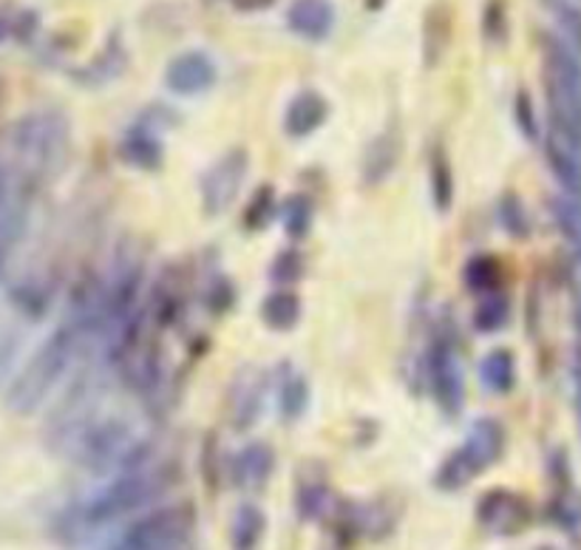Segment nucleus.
<instances>
[{"label":"nucleus","mask_w":581,"mask_h":550,"mask_svg":"<svg viewBox=\"0 0 581 550\" xmlns=\"http://www.w3.org/2000/svg\"><path fill=\"white\" fill-rule=\"evenodd\" d=\"M88 332V315L86 319L68 321L60 326L57 332H52L40 349L34 352L29 364L20 369V375L14 378V384L9 386L7 403L9 409L18 414H32L34 409H40V403L57 389V384L66 378V371L72 369L74 358L79 352V341Z\"/></svg>","instance_id":"nucleus-1"},{"label":"nucleus","mask_w":581,"mask_h":550,"mask_svg":"<svg viewBox=\"0 0 581 550\" xmlns=\"http://www.w3.org/2000/svg\"><path fill=\"white\" fill-rule=\"evenodd\" d=\"M171 485L162 468H146V465H137V468L119 471L117 477L108 485L92 494V497L83 503L79 508V519L86 528H99V525L117 522L119 517L133 514L137 508H146L148 503H153L157 497H162Z\"/></svg>","instance_id":"nucleus-2"},{"label":"nucleus","mask_w":581,"mask_h":550,"mask_svg":"<svg viewBox=\"0 0 581 550\" xmlns=\"http://www.w3.org/2000/svg\"><path fill=\"white\" fill-rule=\"evenodd\" d=\"M545 86L553 128L581 142V63L562 41H545Z\"/></svg>","instance_id":"nucleus-3"},{"label":"nucleus","mask_w":581,"mask_h":550,"mask_svg":"<svg viewBox=\"0 0 581 550\" xmlns=\"http://www.w3.org/2000/svg\"><path fill=\"white\" fill-rule=\"evenodd\" d=\"M68 142L66 120L54 111H32L20 117L9 133V145L23 171H43L60 160Z\"/></svg>","instance_id":"nucleus-4"},{"label":"nucleus","mask_w":581,"mask_h":550,"mask_svg":"<svg viewBox=\"0 0 581 550\" xmlns=\"http://www.w3.org/2000/svg\"><path fill=\"white\" fill-rule=\"evenodd\" d=\"M193 508L191 505H171V508H157L146 517H139L122 537L108 550H179L191 537Z\"/></svg>","instance_id":"nucleus-5"},{"label":"nucleus","mask_w":581,"mask_h":550,"mask_svg":"<svg viewBox=\"0 0 581 550\" xmlns=\"http://www.w3.org/2000/svg\"><path fill=\"white\" fill-rule=\"evenodd\" d=\"M247 168H250V157H247L245 148H233L205 173V180H202V207L211 216L227 211L236 202L247 180Z\"/></svg>","instance_id":"nucleus-6"},{"label":"nucleus","mask_w":581,"mask_h":550,"mask_svg":"<svg viewBox=\"0 0 581 550\" xmlns=\"http://www.w3.org/2000/svg\"><path fill=\"white\" fill-rule=\"evenodd\" d=\"M476 519L491 533H499V537H514V533H523L530 525V505L528 499L514 494L508 488H496L488 490L483 499H480V508H476Z\"/></svg>","instance_id":"nucleus-7"},{"label":"nucleus","mask_w":581,"mask_h":550,"mask_svg":"<svg viewBox=\"0 0 581 550\" xmlns=\"http://www.w3.org/2000/svg\"><path fill=\"white\" fill-rule=\"evenodd\" d=\"M429 378L434 398L449 411H460L463 406V371L449 341L437 338L429 352Z\"/></svg>","instance_id":"nucleus-8"},{"label":"nucleus","mask_w":581,"mask_h":550,"mask_svg":"<svg viewBox=\"0 0 581 550\" xmlns=\"http://www.w3.org/2000/svg\"><path fill=\"white\" fill-rule=\"evenodd\" d=\"M165 83L173 94H202L216 83V63L205 52L179 54L168 66Z\"/></svg>","instance_id":"nucleus-9"},{"label":"nucleus","mask_w":581,"mask_h":550,"mask_svg":"<svg viewBox=\"0 0 581 550\" xmlns=\"http://www.w3.org/2000/svg\"><path fill=\"white\" fill-rule=\"evenodd\" d=\"M503 445H505L503 425L496 423V420H491V418H480L469 429V434H465V443L460 451H463L465 460L474 465L476 474H483L485 468H491V465L499 460V454H503Z\"/></svg>","instance_id":"nucleus-10"},{"label":"nucleus","mask_w":581,"mask_h":550,"mask_svg":"<svg viewBox=\"0 0 581 550\" xmlns=\"http://www.w3.org/2000/svg\"><path fill=\"white\" fill-rule=\"evenodd\" d=\"M287 26L306 41H324L335 26V9L330 0H292L287 9Z\"/></svg>","instance_id":"nucleus-11"},{"label":"nucleus","mask_w":581,"mask_h":550,"mask_svg":"<svg viewBox=\"0 0 581 550\" xmlns=\"http://www.w3.org/2000/svg\"><path fill=\"white\" fill-rule=\"evenodd\" d=\"M326 114H330V106L321 94L315 91H304L298 94L295 100L287 106V117H284V128L290 137H310L312 131L324 126Z\"/></svg>","instance_id":"nucleus-12"},{"label":"nucleus","mask_w":581,"mask_h":550,"mask_svg":"<svg viewBox=\"0 0 581 550\" xmlns=\"http://www.w3.org/2000/svg\"><path fill=\"white\" fill-rule=\"evenodd\" d=\"M575 148H579V142L570 140V137H564L562 131H550L548 137V145H545V151H548V162L550 168H553V173L559 176V182H562L568 191L579 193L581 191V162L579 157H575Z\"/></svg>","instance_id":"nucleus-13"},{"label":"nucleus","mask_w":581,"mask_h":550,"mask_svg":"<svg viewBox=\"0 0 581 550\" xmlns=\"http://www.w3.org/2000/svg\"><path fill=\"white\" fill-rule=\"evenodd\" d=\"M272 471V451L265 443H250L233 460V483L238 488H261Z\"/></svg>","instance_id":"nucleus-14"},{"label":"nucleus","mask_w":581,"mask_h":550,"mask_svg":"<svg viewBox=\"0 0 581 550\" xmlns=\"http://www.w3.org/2000/svg\"><path fill=\"white\" fill-rule=\"evenodd\" d=\"M400 160V137L395 131L380 133L369 148H366L364 157V180L366 185H377L384 182L391 173V168Z\"/></svg>","instance_id":"nucleus-15"},{"label":"nucleus","mask_w":581,"mask_h":550,"mask_svg":"<svg viewBox=\"0 0 581 550\" xmlns=\"http://www.w3.org/2000/svg\"><path fill=\"white\" fill-rule=\"evenodd\" d=\"M265 530H267L265 510L252 503L238 505V510L233 514V522H230L233 550H256L258 542L265 539Z\"/></svg>","instance_id":"nucleus-16"},{"label":"nucleus","mask_w":581,"mask_h":550,"mask_svg":"<svg viewBox=\"0 0 581 550\" xmlns=\"http://www.w3.org/2000/svg\"><path fill=\"white\" fill-rule=\"evenodd\" d=\"M480 378H483L485 389L494 395H505L516 380V364L514 355L508 349H496L491 355H485V360L480 364Z\"/></svg>","instance_id":"nucleus-17"},{"label":"nucleus","mask_w":581,"mask_h":550,"mask_svg":"<svg viewBox=\"0 0 581 550\" xmlns=\"http://www.w3.org/2000/svg\"><path fill=\"white\" fill-rule=\"evenodd\" d=\"M122 157H126L131 165L146 168L153 171L162 160V145H159V137H153L146 128H137V131L128 133V140L122 142Z\"/></svg>","instance_id":"nucleus-18"},{"label":"nucleus","mask_w":581,"mask_h":550,"mask_svg":"<svg viewBox=\"0 0 581 550\" xmlns=\"http://www.w3.org/2000/svg\"><path fill=\"white\" fill-rule=\"evenodd\" d=\"M301 315V301L295 292H272L267 295L265 306H261V319L272 326V330H290Z\"/></svg>","instance_id":"nucleus-19"},{"label":"nucleus","mask_w":581,"mask_h":550,"mask_svg":"<svg viewBox=\"0 0 581 550\" xmlns=\"http://www.w3.org/2000/svg\"><path fill=\"white\" fill-rule=\"evenodd\" d=\"M499 279H503V267H499V261L494 256H476L465 267V284H469V290H496Z\"/></svg>","instance_id":"nucleus-20"},{"label":"nucleus","mask_w":581,"mask_h":550,"mask_svg":"<svg viewBox=\"0 0 581 550\" xmlns=\"http://www.w3.org/2000/svg\"><path fill=\"white\" fill-rule=\"evenodd\" d=\"M429 173H431V193H434V202L440 211L451 205V196H454V180H451V168L445 160L443 148H434L429 160Z\"/></svg>","instance_id":"nucleus-21"},{"label":"nucleus","mask_w":581,"mask_h":550,"mask_svg":"<svg viewBox=\"0 0 581 550\" xmlns=\"http://www.w3.org/2000/svg\"><path fill=\"white\" fill-rule=\"evenodd\" d=\"M298 510L304 519H324L332 510V494L324 483H306L298 488Z\"/></svg>","instance_id":"nucleus-22"},{"label":"nucleus","mask_w":581,"mask_h":550,"mask_svg":"<svg viewBox=\"0 0 581 550\" xmlns=\"http://www.w3.org/2000/svg\"><path fill=\"white\" fill-rule=\"evenodd\" d=\"M306 400H310V391H306L304 378H298V375H290L281 389V411H284L287 420H295L301 411L306 409Z\"/></svg>","instance_id":"nucleus-23"},{"label":"nucleus","mask_w":581,"mask_h":550,"mask_svg":"<svg viewBox=\"0 0 581 550\" xmlns=\"http://www.w3.org/2000/svg\"><path fill=\"white\" fill-rule=\"evenodd\" d=\"M505 321H508V301L505 299H485L474 312V324L483 332L503 330Z\"/></svg>","instance_id":"nucleus-24"},{"label":"nucleus","mask_w":581,"mask_h":550,"mask_svg":"<svg viewBox=\"0 0 581 550\" xmlns=\"http://www.w3.org/2000/svg\"><path fill=\"white\" fill-rule=\"evenodd\" d=\"M550 7V12L556 14V21H559V26L564 29V34H568L570 41L575 43V46L581 48V12L573 7V3H568V0H545Z\"/></svg>","instance_id":"nucleus-25"},{"label":"nucleus","mask_w":581,"mask_h":550,"mask_svg":"<svg viewBox=\"0 0 581 550\" xmlns=\"http://www.w3.org/2000/svg\"><path fill=\"white\" fill-rule=\"evenodd\" d=\"M310 222H312L310 199H304V196H295V199L287 205V230H290L292 236H304L306 227H310Z\"/></svg>","instance_id":"nucleus-26"},{"label":"nucleus","mask_w":581,"mask_h":550,"mask_svg":"<svg viewBox=\"0 0 581 550\" xmlns=\"http://www.w3.org/2000/svg\"><path fill=\"white\" fill-rule=\"evenodd\" d=\"M301 272H304V261L298 252H284V256H278L276 265H272V279L278 284H290V281L301 279Z\"/></svg>","instance_id":"nucleus-27"},{"label":"nucleus","mask_w":581,"mask_h":550,"mask_svg":"<svg viewBox=\"0 0 581 550\" xmlns=\"http://www.w3.org/2000/svg\"><path fill=\"white\" fill-rule=\"evenodd\" d=\"M503 225L508 227L514 236H523V233L528 230V225H525V216H523V205H519L514 196H505L503 199Z\"/></svg>","instance_id":"nucleus-28"},{"label":"nucleus","mask_w":581,"mask_h":550,"mask_svg":"<svg viewBox=\"0 0 581 550\" xmlns=\"http://www.w3.org/2000/svg\"><path fill=\"white\" fill-rule=\"evenodd\" d=\"M516 122L523 126V131L528 137H536V117H534V106H530L528 94H516Z\"/></svg>","instance_id":"nucleus-29"},{"label":"nucleus","mask_w":581,"mask_h":550,"mask_svg":"<svg viewBox=\"0 0 581 550\" xmlns=\"http://www.w3.org/2000/svg\"><path fill=\"white\" fill-rule=\"evenodd\" d=\"M536 550H559V548H553V544H542V548H536Z\"/></svg>","instance_id":"nucleus-30"}]
</instances>
